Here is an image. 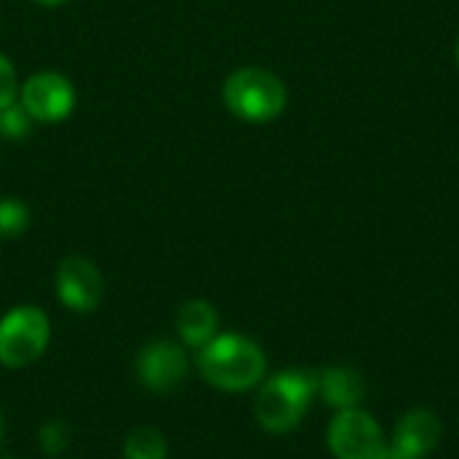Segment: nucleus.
Returning a JSON list of instances; mask_svg holds the SVG:
<instances>
[{
	"label": "nucleus",
	"mask_w": 459,
	"mask_h": 459,
	"mask_svg": "<svg viewBox=\"0 0 459 459\" xmlns=\"http://www.w3.org/2000/svg\"><path fill=\"white\" fill-rule=\"evenodd\" d=\"M264 350L242 333H218L196 350L199 377L223 393H247L266 379Z\"/></svg>",
	"instance_id": "f257e3e1"
},
{
	"label": "nucleus",
	"mask_w": 459,
	"mask_h": 459,
	"mask_svg": "<svg viewBox=\"0 0 459 459\" xmlns=\"http://www.w3.org/2000/svg\"><path fill=\"white\" fill-rule=\"evenodd\" d=\"M317 395V377L301 368H285L258 385L253 414L255 422L274 436L293 433L312 409Z\"/></svg>",
	"instance_id": "f03ea898"
},
{
	"label": "nucleus",
	"mask_w": 459,
	"mask_h": 459,
	"mask_svg": "<svg viewBox=\"0 0 459 459\" xmlns=\"http://www.w3.org/2000/svg\"><path fill=\"white\" fill-rule=\"evenodd\" d=\"M226 108L250 124L274 121L288 105L285 83L264 67H239L223 83Z\"/></svg>",
	"instance_id": "7ed1b4c3"
},
{
	"label": "nucleus",
	"mask_w": 459,
	"mask_h": 459,
	"mask_svg": "<svg viewBox=\"0 0 459 459\" xmlns=\"http://www.w3.org/2000/svg\"><path fill=\"white\" fill-rule=\"evenodd\" d=\"M51 342V320L43 309L22 304L0 317V366L27 368Z\"/></svg>",
	"instance_id": "20e7f679"
},
{
	"label": "nucleus",
	"mask_w": 459,
	"mask_h": 459,
	"mask_svg": "<svg viewBox=\"0 0 459 459\" xmlns=\"http://www.w3.org/2000/svg\"><path fill=\"white\" fill-rule=\"evenodd\" d=\"M328 449L336 459H385L387 438L379 422L358 406L344 409L331 420Z\"/></svg>",
	"instance_id": "39448f33"
},
{
	"label": "nucleus",
	"mask_w": 459,
	"mask_h": 459,
	"mask_svg": "<svg viewBox=\"0 0 459 459\" xmlns=\"http://www.w3.org/2000/svg\"><path fill=\"white\" fill-rule=\"evenodd\" d=\"M56 299L75 315L94 312L105 299V277L94 261L83 255H67L59 261L54 274Z\"/></svg>",
	"instance_id": "423d86ee"
},
{
	"label": "nucleus",
	"mask_w": 459,
	"mask_h": 459,
	"mask_svg": "<svg viewBox=\"0 0 459 459\" xmlns=\"http://www.w3.org/2000/svg\"><path fill=\"white\" fill-rule=\"evenodd\" d=\"M188 368H191V360H188L186 347L167 342V339L145 344L134 358L137 382L156 395L178 390L186 382Z\"/></svg>",
	"instance_id": "0eeeda50"
},
{
	"label": "nucleus",
	"mask_w": 459,
	"mask_h": 459,
	"mask_svg": "<svg viewBox=\"0 0 459 459\" xmlns=\"http://www.w3.org/2000/svg\"><path fill=\"white\" fill-rule=\"evenodd\" d=\"M22 108L32 121H65L75 108V89L59 73H35L22 86Z\"/></svg>",
	"instance_id": "6e6552de"
},
{
	"label": "nucleus",
	"mask_w": 459,
	"mask_h": 459,
	"mask_svg": "<svg viewBox=\"0 0 459 459\" xmlns=\"http://www.w3.org/2000/svg\"><path fill=\"white\" fill-rule=\"evenodd\" d=\"M444 425L430 409H411L401 417L393 433V444H387L385 459H425L441 444Z\"/></svg>",
	"instance_id": "1a4fd4ad"
},
{
	"label": "nucleus",
	"mask_w": 459,
	"mask_h": 459,
	"mask_svg": "<svg viewBox=\"0 0 459 459\" xmlns=\"http://www.w3.org/2000/svg\"><path fill=\"white\" fill-rule=\"evenodd\" d=\"M218 325H221L218 309L204 299L186 301L175 315V331L180 336V344L191 350H202L210 339H215Z\"/></svg>",
	"instance_id": "9d476101"
},
{
	"label": "nucleus",
	"mask_w": 459,
	"mask_h": 459,
	"mask_svg": "<svg viewBox=\"0 0 459 459\" xmlns=\"http://www.w3.org/2000/svg\"><path fill=\"white\" fill-rule=\"evenodd\" d=\"M317 377V395L328 409H358L366 398V382L355 368H325Z\"/></svg>",
	"instance_id": "9b49d317"
},
{
	"label": "nucleus",
	"mask_w": 459,
	"mask_h": 459,
	"mask_svg": "<svg viewBox=\"0 0 459 459\" xmlns=\"http://www.w3.org/2000/svg\"><path fill=\"white\" fill-rule=\"evenodd\" d=\"M124 459H167L169 457V444L159 428L140 425L126 433L124 446H121Z\"/></svg>",
	"instance_id": "f8f14e48"
},
{
	"label": "nucleus",
	"mask_w": 459,
	"mask_h": 459,
	"mask_svg": "<svg viewBox=\"0 0 459 459\" xmlns=\"http://www.w3.org/2000/svg\"><path fill=\"white\" fill-rule=\"evenodd\" d=\"M30 229V207L19 199H0V239H16Z\"/></svg>",
	"instance_id": "ddd939ff"
},
{
	"label": "nucleus",
	"mask_w": 459,
	"mask_h": 459,
	"mask_svg": "<svg viewBox=\"0 0 459 459\" xmlns=\"http://www.w3.org/2000/svg\"><path fill=\"white\" fill-rule=\"evenodd\" d=\"M70 438H73V430L65 420H48L38 430V446L48 457H59L70 446Z\"/></svg>",
	"instance_id": "4468645a"
},
{
	"label": "nucleus",
	"mask_w": 459,
	"mask_h": 459,
	"mask_svg": "<svg viewBox=\"0 0 459 459\" xmlns=\"http://www.w3.org/2000/svg\"><path fill=\"white\" fill-rule=\"evenodd\" d=\"M30 129H32V118L22 108V102H11V105L0 108V137L22 140L30 134Z\"/></svg>",
	"instance_id": "2eb2a0df"
},
{
	"label": "nucleus",
	"mask_w": 459,
	"mask_h": 459,
	"mask_svg": "<svg viewBox=\"0 0 459 459\" xmlns=\"http://www.w3.org/2000/svg\"><path fill=\"white\" fill-rule=\"evenodd\" d=\"M19 94V81H16V70L11 65V59L5 54H0V108L16 102Z\"/></svg>",
	"instance_id": "dca6fc26"
},
{
	"label": "nucleus",
	"mask_w": 459,
	"mask_h": 459,
	"mask_svg": "<svg viewBox=\"0 0 459 459\" xmlns=\"http://www.w3.org/2000/svg\"><path fill=\"white\" fill-rule=\"evenodd\" d=\"M32 3H38V5H48V8H54V5H62V3H67V0H32Z\"/></svg>",
	"instance_id": "f3484780"
},
{
	"label": "nucleus",
	"mask_w": 459,
	"mask_h": 459,
	"mask_svg": "<svg viewBox=\"0 0 459 459\" xmlns=\"http://www.w3.org/2000/svg\"><path fill=\"white\" fill-rule=\"evenodd\" d=\"M455 56H457V67H459V38H457V51H455Z\"/></svg>",
	"instance_id": "a211bd4d"
},
{
	"label": "nucleus",
	"mask_w": 459,
	"mask_h": 459,
	"mask_svg": "<svg viewBox=\"0 0 459 459\" xmlns=\"http://www.w3.org/2000/svg\"><path fill=\"white\" fill-rule=\"evenodd\" d=\"M0 441H3V417H0Z\"/></svg>",
	"instance_id": "6ab92c4d"
},
{
	"label": "nucleus",
	"mask_w": 459,
	"mask_h": 459,
	"mask_svg": "<svg viewBox=\"0 0 459 459\" xmlns=\"http://www.w3.org/2000/svg\"><path fill=\"white\" fill-rule=\"evenodd\" d=\"M0 459H16V457H0Z\"/></svg>",
	"instance_id": "aec40b11"
}]
</instances>
